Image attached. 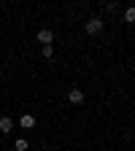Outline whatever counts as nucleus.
I'll use <instances>...</instances> for the list:
<instances>
[{"label": "nucleus", "mask_w": 135, "mask_h": 151, "mask_svg": "<svg viewBox=\"0 0 135 151\" xmlns=\"http://www.w3.org/2000/svg\"><path fill=\"white\" fill-rule=\"evenodd\" d=\"M84 30H87L89 35H97V32H103V19H100V16H92V19H87Z\"/></svg>", "instance_id": "1"}, {"label": "nucleus", "mask_w": 135, "mask_h": 151, "mask_svg": "<svg viewBox=\"0 0 135 151\" xmlns=\"http://www.w3.org/2000/svg\"><path fill=\"white\" fill-rule=\"evenodd\" d=\"M68 100H70L73 105H81V103H84V92H81L79 86H73V89L68 92Z\"/></svg>", "instance_id": "2"}, {"label": "nucleus", "mask_w": 135, "mask_h": 151, "mask_svg": "<svg viewBox=\"0 0 135 151\" xmlns=\"http://www.w3.org/2000/svg\"><path fill=\"white\" fill-rule=\"evenodd\" d=\"M51 41H54V32H51V30H46V27H43V30H38V43L49 46Z\"/></svg>", "instance_id": "3"}, {"label": "nucleus", "mask_w": 135, "mask_h": 151, "mask_svg": "<svg viewBox=\"0 0 135 151\" xmlns=\"http://www.w3.org/2000/svg\"><path fill=\"white\" fill-rule=\"evenodd\" d=\"M11 129H14V119H11V116H0V132L8 135Z\"/></svg>", "instance_id": "4"}, {"label": "nucleus", "mask_w": 135, "mask_h": 151, "mask_svg": "<svg viewBox=\"0 0 135 151\" xmlns=\"http://www.w3.org/2000/svg\"><path fill=\"white\" fill-rule=\"evenodd\" d=\"M19 124H22V129H32L35 127V116H32V113H25V116L19 119Z\"/></svg>", "instance_id": "5"}, {"label": "nucleus", "mask_w": 135, "mask_h": 151, "mask_svg": "<svg viewBox=\"0 0 135 151\" xmlns=\"http://www.w3.org/2000/svg\"><path fill=\"white\" fill-rule=\"evenodd\" d=\"M41 54H43V60H51V57H54V46L49 43V46H43L41 49Z\"/></svg>", "instance_id": "6"}, {"label": "nucleus", "mask_w": 135, "mask_h": 151, "mask_svg": "<svg viewBox=\"0 0 135 151\" xmlns=\"http://www.w3.org/2000/svg\"><path fill=\"white\" fill-rule=\"evenodd\" d=\"M124 22H127V24L135 22V8H127V11H124Z\"/></svg>", "instance_id": "7"}, {"label": "nucleus", "mask_w": 135, "mask_h": 151, "mask_svg": "<svg viewBox=\"0 0 135 151\" xmlns=\"http://www.w3.org/2000/svg\"><path fill=\"white\" fill-rule=\"evenodd\" d=\"M14 146H16V151H27V140H25V138H19Z\"/></svg>", "instance_id": "8"}]
</instances>
